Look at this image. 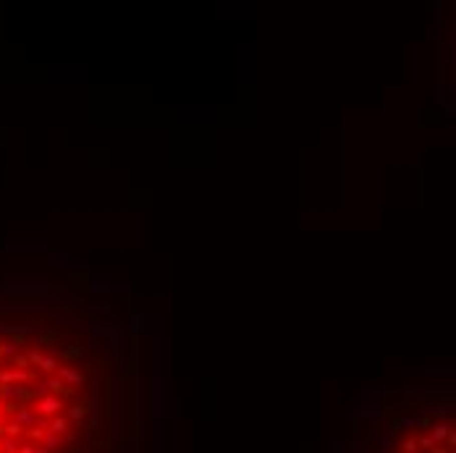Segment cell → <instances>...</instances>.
<instances>
[{"mask_svg":"<svg viewBox=\"0 0 456 453\" xmlns=\"http://www.w3.org/2000/svg\"><path fill=\"white\" fill-rule=\"evenodd\" d=\"M58 375H61L68 385H81V382H84V375L74 367H58Z\"/></svg>","mask_w":456,"mask_h":453,"instance_id":"6da1fadb","label":"cell"},{"mask_svg":"<svg viewBox=\"0 0 456 453\" xmlns=\"http://www.w3.org/2000/svg\"><path fill=\"white\" fill-rule=\"evenodd\" d=\"M40 369L45 375H53L55 369H58V359L53 356V354H48V356H42V362H40Z\"/></svg>","mask_w":456,"mask_h":453,"instance_id":"7a4b0ae2","label":"cell"},{"mask_svg":"<svg viewBox=\"0 0 456 453\" xmlns=\"http://www.w3.org/2000/svg\"><path fill=\"white\" fill-rule=\"evenodd\" d=\"M27 356H29V362H32L34 367H40V362H42V351H40V348H29Z\"/></svg>","mask_w":456,"mask_h":453,"instance_id":"3957f363","label":"cell"}]
</instances>
